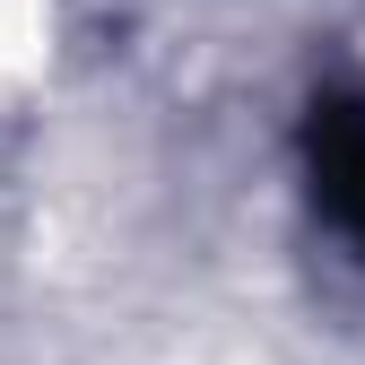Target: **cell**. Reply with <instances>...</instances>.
I'll use <instances>...</instances> for the list:
<instances>
[{
	"instance_id": "obj_1",
	"label": "cell",
	"mask_w": 365,
	"mask_h": 365,
	"mask_svg": "<svg viewBox=\"0 0 365 365\" xmlns=\"http://www.w3.org/2000/svg\"><path fill=\"white\" fill-rule=\"evenodd\" d=\"M304 182H313V209H322L339 235L365 261V96H313L304 113Z\"/></svg>"
}]
</instances>
